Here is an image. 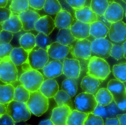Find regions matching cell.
Segmentation results:
<instances>
[{"instance_id":"1","label":"cell","mask_w":126,"mask_h":125,"mask_svg":"<svg viewBox=\"0 0 126 125\" xmlns=\"http://www.w3.org/2000/svg\"><path fill=\"white\" fill-rule=\"evenodd\" d=\"M110 73L109 65L105 60L96 56L91 57L87 66V75L99 80H104Z\"/></svg>"},{"instance_id":"2","label":"cell","mask_w":126,"mask_h":125,"mask_svg":"<svg viewBox=\"0 0 126 125\" xmlns=\"http://www.w3.org/2000/svg\"><path fill=\"white\" fill-rule=\"evenodd\" d=\"M30 110L33 114L40 117L46 113L48 108V99L39 91L30 92L26 103Z\"/></svg>"},{"instance_id":"3","label":"cell","mask_w":126,"mask_h":125,"mask_svg":"<svg viewBox=\"0 0 126 125\" xmlns=\"http://www.w3.org/2000/svg\"><path fill=\"white\" fill-rule=\"evenodd\" d=\"M6 113L15 123L26 122L30 119L31 116V111L26 103L13 100L7 105Z\"/></svg>"},{"instance_id":"4","label":"cell","mask_w":126,"mask_h":125,"mask_svg":"<svg viewBox=\"0 0 126 125\" xmlns=\"http://www.w3.org/2000/svg\"><path fill=\"white\" fill-rule=\"evenodd\" d=\"M20 84L30 92L37 91L44 81L42 74L37 70H32L23 73L19 79Z\"/></svg>"},{"instance_id":"5","label":"cell","mask_w":126,"mask_h":125,"mask_svg":"<svg viewBox=\"0 0 126 125\" xmlns=\"http://www.w3.org/2000/svg\"><path fill=\"white\" fill-rule=\"evenodd\" d=\"M107 89L113 97V100L121 110H126V90L123 82L118 79L111 80L107 85Z\"/></svg>"},{"instance_id":"6","label":"cell","mask_w":126,"mask_h":125,"mask_svg":"<svg viewBox=\"0 0 126 125\" xmlns=\"http://www.w3.org/2000/svg\"><path fill=\"white\" fill-rule=\"evenodd\" d=\"M18 71L17 66L9 57L1 60L0 63V80L6 84H10L17 80Z\"/></svg>"},{"instance_id":"7","label":"cell","mask_w":126,"mask_h":125,"mask_svg":"<svg viewBox=\"0 0 126 125\" xmlns=\"http://www.w3.org/2000/svg\"><path fill=\"white\" fill-rule=\"evenodd\" d=\"M91 44L92 41L87 38L76 39L70 46V51L74 58L89 60L92 57Z\"/></svg>"},{"instance_id":"8","label":"cell","mask_w":126,"mask_h":125,"mask_svg":"<svg viewBox=\"0 0 126 125\" xmlns=\"http://www.w3.org/2000/svg\"><path fill=\"white\" fill-rule=\"evenodd\" d=\"M75 103L76 110L87 114L93 113L98 104L94 94L84 92L77 95Z\"/></svg>"},{"instance_id":"9","label":"cell","mask_w":126,"mask_h":125,"mask_svg":"<svg viewBox=\"0 0 126 125\" xmlns=\"http://www.w3.org/2000/svg\"><path fill=\"white\" fill-rule=\"evenodd\" d=\"M49 56L47 51L39 47L37 49H33L29 53L28 61L32 69H43L48 62Z\"/></svg>"},{"instance_id":"10","label":"cell","mask_w":126,"mask_h":125,"mask_svg":"<svg viewBox=\"0 0 126 125\" xmlns=\"http://www.w3.org/2000/svg\"><path fill=\"white\" fill-rule=\"evenodd\" d=\"M113 44L105 38H96L92 41V56H96L104 59L110 56Z\"/></svg>"},{"instance_id":"11","label":"cell","mask_w":126,"mask_h":125,"mask_svg":"<svg viewBox=\"0 0 126 125\" xmlns=\"http://www.w3.org/2000/svg\"><path fill=\"white\" fill-rule=\"evenodd\" d=\"M63 65V73L67 78L75 79L79 77L81 67L79 60L64 58Z\"/></svg>"},{"instance_id":"12","label":"cell","mask_w":126,"mask_h":125,"mask_svg":"<svg viewBox=\"0 0 126 125\" xmlns=\"http://www.w3.org/2000/svg\"><path fill=\"white\" fill-rule=\"evenodd\" d=\"M123 8L119 3L114 1H110L103 16L110 23L121 20L123 18Z\"/></svg>"},{"instance_id":"13","label":"cell","mask_w":126,"mask_h":125,"mask_svg":"<svg viewBox=\"0 0 126 125\" xmlns=\"http://www.w3.org/2000/svg\"><path fill=\"white\" fill-rule=\"evenodd\" d=\"M24 31L35 30V24L40 18V15L35 11L28 9L18 14Z\"/></svg>"},{"instance_id":"14","label":"cell","mask_w":126,"mask_h":125,"mask_svg":"<svg viewBox=\"0 0 126 125\" xmlns=\"http://www.w3.org/2000/svg\"><path fill=\"white\" fill-rule=\"evenodd\" d=\"M111 40L117 43L123 42L126 39V24L122 20L111 24L109 30Z\"/></svg>"},{"instance_id":"15","label":"cell","mask_w":126,"mask_h":125,"mask_svg":"<svg viewBox=\"0 0 126 125\" xmlns=\"http://www.w3.org/2000/svg\"><path fill=\"white\" fill-rule=\"evenodd\" d=\"M73 35L78 40L86 39L90 36V24L85 23L78 20H73L70 27Z\"/></svg>"},{"instance_id":"16","label":"cell","mask_w":126,"mask_h":125,"mask_svg":"<svg viewBox=\"0 0 126 125\" xmlns=\"http://www.w3.org/2000/svg\"><path fill=\"white\" fill-rule=\"evenodd\" d=\"M68 106L58 107L53 109L51 119L54 125H67V118L72 111Z\"/></svg>"},{"instance_id":"17","label":"cell","mask_w":126,"mask_h":125,"mask_svg":"<svg viewBox=\"0 0 126 125\" xmlns=\"http://www.w3.org/2000/svg\"><path fill=\"white\" fill-rule=\"evenodd\" d=\"M55 27L54 20L51 16L46 15L40 17L37 21L35 24V30L49 35Z\"/></svg>"},{"instance_id":"18","label":"cell","mask_w":126,"mask_h":125,"mask_svg":"<svg viewBox=\"0 0 126 125\" xmlns=\"http://www.w3.org/2000/svg\"><path fill=\"white\" fill-rule=\"evenodd\" d=\"M70 49L69 46H64L56 41L52 43L47 51L49 57L60 60L65 58L69 52Z\"/></svg>"},{"instance_id":"19","label":"cell","mask_w":126,"mask_h":125,"mask_svg":"<svg viewBox=\"0 0 126 125\" xmlns=\"http://www.w3.org/2000/svg\"><path fill=\"white\" fill-rule=\"evenodd\" d=\"M63 63L60 60H55L47 63L43 68L45 77L48 79H54L63 73Z\"/></svg>"},{"instance_id":"20","label":"cell","mask_w":126,"mask_h":125,"mask_svg":"<svg viewBox=\"0 0 126 125\" xmlns=\"http://www.w3.org/2000/svg\"><path fill=\"white\" fill-rule=\"evenodd\" d=\"M75 16L77 20L85 23L91 24L98 21L97 15L89 7L84 6L76 10Z\"/></svg>"},{"instance_id":"21","label":"cell","mask_w":126,"mask_h":125,"mask_svg":"<svg viewBox=\"0 0 126 125\" xmlns=\"http://www.w3.org/2000/svg\"><path fill=\"white\" fill-rule=\"evenodd\" d=\"M59 85L55 80L48 79L44 81L39 90L48 99L54 97L59 91Z\"/></svg>"},{"instance_id":"22","label":"cell","mask_w":126,"mask_h":125,"mask_svg":"<svg viewBox=\"0 0 126 125\" xmlns=\"http://www.w3.org/2000/svg\"><path fill=\"white\" fill-rule=\"evenodd\" d=\"M1 29L9 31L13 33L20 32L23 29V25L18 15H13L10 17L0 25Z\"/></svg>"},{"instance_id":"23","label":"cell","mask_w":126,"mask_h":125,"mask_svg":"<svg viewBox=\"0 0 126 125\" xmlns=\"http://www.w3.org/2000/svg\"><path fill=\"white\" fill-rule=\"evenodd\" d=\"M29 53L21 47H15L10 53L9 58L16 66H19L28 61Z\"/></svg>"},{"instance_id":"24","label":"cell","mask_w":126,"mask_h":125,"mask_svg":"<svg viewBox=\"0 0 126 125\" xmlns=\"http://www.w3.org/2000/svg\"><path fill=\"white\" fill-rule=\"evenodd\" d=\"M73 20L69 12L66 10H62L57 14L55 17V22L56 27L59 29L70 28Z\"/></svg>"},{"instance_id":"25","label":"cell","mask_w":126,"mask_h":125,"mask_svg":"<svg viewBox=\"0 0 126 125\" xmlns=\"http://www.w3.org/2000/svg\"><path fill=\"white\" fill-rule=\"evenodd\" d=\"M109 27L100 21L90 24V34L95 39L105 38L109 32Z\"/></svg>"},{"instance_id":"26","label":"cell","mask_w":126,"mask_h":125,"mask_svg":"<svg viewBox=\"0 0 126 125\" xmlns=\"http://www.w3.org/2000/svg\"><path fill=\"white\" fill-rule=\"evenodd\" d=\"M100 85V80L87 75L82 79L81 87L84 92L94 94Z\"/></svg>"},{"instance_id":"27","label":"cell","mask_w":126,"mask_h":125,"mask_svg":"<svg viewBox=\"0 0 126 125\" xmlns=\"http://www.w3.org/2000/svg\"><path fill=\"white\" fill-rule=\"evenodd\" d=\"M15 88L11 84L0 85V103L6 105L12 101Z\"/></svg>"},{"instance_id":"28","label":"cell","mask_w":126,"mask_h":125,"mask_svg":"<svg viewBox=\"0 0 126 125\" xmlns=\"http://www.w3.org/2000/svg\"><path fill=\"white\" fill-rule=\"evenodd\" d=\"M76 40L70 28L60 29L57 35V41L64 46H70Z\"/></svg>"},{"instance_id":"29","label":"cell","mask_w":126,"mask_h":125,"mask_svg":"<svg viewBox=\"0 0 126 125\" xmlns=\"http://www.w3.org/2000/svg\"><path fill=\"white\" fill-rule=\"evenodd\" d=\"M88 114L84 112L73 110L67 118V125H83L87 118Z\"/></svg>"},{"instance_id":"30","label":"cell","mask_w":126,"mask_h":125,"mask_svg":"<svg viewBox=\"0 0 126 125\" xmlns=\"http://www.w3.org/2000/svg\"><path fill=\"white\" fill-rule=\"evenodd\" d=\"M19 43L21 47L29 52L36 46L35 36L29 32L25 33L20 38Z\"/></svg>"},{"instance_id":"31","label":"cell","mask_w":126,"mask_h":125,"mask_svg":"<svg viewBox=\"0 0 126 125\" xmlns=\"http://www.w3.org/2000/svg\"><path fill=\"white\" fill-rule=\"evenodd\" d=\"M95 97L98 103L103 106L109 105L113 100L110 92L105 88L100 89L96 94Z\"/></svg>"},{"instance_id":"32","label":"cell","mask_w":126,"mask_h":125,"mask_svg":"<svg viewBox=\"0 0 126 125\" xmlns=\"http://www.w3.org/2000/svg\"><path fill=\"white\" fill-rule=\"evenodd\" d=\"M109 4L108 0H92L90 8L97 16H103Z\"/></svg>"},{"instance_id":"33","label":"cell","mask_w":126,"mask_h":125,"mask_svg":"<svg viewBox=\"0 0 126 125\" xmlns=\"http://www.w3.org/2000/svg\"><path fill=\"white\" fill-rule=\"evenodd\" d=\"M30 92L20 84L15 88L13 100L26 103L29 99Z\"/></svg>"},{"instance_id":"34","label":"cell","mask_w":126,"mask_h":125,"mask_svg":"<svg viewBox=\"0 0 126 125\" xmlns=\"http://www.w3.org/2000/svg\"><path fill=\"white\" fill-rule=\"evenodd\" d=\"M58 107L68 106L72 109V102L71 97L63 90L59 91L54 97Z\"/></svg>"},{"instance_id":"35","label":"cell","mask_w":126,"mask_h":125,"mask_svg":"<svg viewBox=\"0 0 126 125\" xmlns=\"http://www.w3.org/2000/svg\"><path fill=\"white\" fill-rule=\"evenodd\" d=\"M62 89L70 97H73L77 93V83L75 79L68 78L64 80L62 83Z\"/></svg>"},{"instance_id":"36","label":"cell","mask_w":126,"mask_h":125,"mask_svg":"<svg viewBox=\"0 0 126 125\" xmlns=\"http://www.w3.org/2000/svg\"><path fill=\"white\" fill-rule=\"evenodd\" d=\"M29 0H12L10 5V10L12 13L18 14L29 9Z\"/></svg>"},{"instance_id":"37","label":"cell","mask_w":126,"mask_h":125,"mask_svg":"<svg viewBox=\"0 0 126 125\" xmlns=\"http://www.w3.org/2000/svg\"><path fill=\"white\" fill-rule=\"evenodd\" d=\"M43 8L46 12L50 15L57 14L62 9L58 0H46Z\"/></svg>"},{"instance_id":"38","label":"cell","mask_w":126,"mask_h":125,"mask_svg":"<svg viewBox=\"0 0 126 125\" xmlns=\"http://www.w3.org/2000/svg\"><path fill=\"white\" fill-rule=\"evenodd\" d=\"M35 42L37 46L46 51L52 43L48 35L41 32H39L35 36Z\"/></svg>"},{"instance_id":"39","label":"cell","mask_w":126,"mask_h":125,"mask_svg":"<svg viewBox=\"0 0 126 125\" xmlns=\"http://www.w3.org/2000/svg\"><path fill=\"white\" fill-rule=\"evenodd\" d=\"M113 74L117 79L123 83L126 82V63L114 65Z\"/></svg>"},{"instance_id":"40","label":"cell","mask_w":126,"mask_h":125,"mask_svg":"<svg viewBox=\"0 0 126 125\" xmlns=\"http://www.w3.org/2000/svg\"><path fill=\"white\" fill-rule=\"evenodd\" d=\"M84 125H104V121L101 117L91 113L88 114Z\"/></svg>"},{"instance_id":"41","label":"cell","mask_w":126,"mask_h":125,"mask_svg":"<svg viewBox=\"0 0 126 125\" xmlns=\"http://www.w3.org/2000/svg\"><path fill=\"white\" fill-rule=\"evenodd\" d=\"M124 51L122 45L113 44L111 49L110 56L117 60L124 58Z\"/></svg>"},{"instance_id":"42","label":"cell","mask_w":126,"mask_h":125,"mask_svg":"<svg viewBox=\"0 0 126 125\" xmlns=\"http://www.w3.org/2000/svg\"><path fill=\"white\" fill-rule=\"evenodd\" d=\"M105 107L107 111L108 117H116L117 114H120L121 110L113 100L109 105Z\"/></svg>"},{"instance_id":"43","label":"cell","mask_w":126,"mask_h":125,"mask_svg":"<svg viewBox=\"0 0 126 125\" xmlns=\"http://www.w3.org/2000/svg\"><path fill=\"white\" fill-rule=\"evenodd\" d=\"M13 48L10 43L0 44V59L3 60L9 57Z\"/></svg>"},{"instance_id":"44","label":"cell","mask_w":126,"mask_h":125,"mask_svg":"<svg viewBox=\"0 0 126 125\" xmlns=\"http://www.w3.org/2000/svg\"><path fill=\"white\" fill-rule=\"evenodd\" d=\"M13 37L12 32L7 30H1L0 31V44L10 43Z\"/></svg>"},{"instance_id":"45","label":"cell","mask_w":126,"mask_h":125,"mask_svg":"<svg viewBox=\"0 0 126 125\" xmlns=\"http://www.w3.org/2000/svg\"><path fill=\"white\" fill-rule=\"evenodd\" d=\"M12 12L6 7H0V25L8 20L12 15Z\"/></svg>"},{"instance_id":"46","label":"cell","mask_w":126,"mask_h":125,"mask_svg":"<svg viewBox=\"0 0 126 125\" xmlns=\"http://www.w3.org/2000/svg\"><path fill=\"white\" fill-rule=\"evenodd\" d=\"M86 0H66V2L74 9L78 10L84 7Z\"/></svg>"},{"instance_id":"47","label":"cell","mask_w":126,"mask_h":125,"mask_svg":"<svg viewBox=\"0 0 126 125\" xmlns=\"http://www.w3.org/2000/svg\"><path fill=\"white\" fill-rule=\"evenodd\" d=\"M93 113L95 115L101 117L103 118L108 117L106 107L101 105L99 103H98Z\"/></svg>"},{"instance_id":"48","label":"cell","mask_w":126,"mask_h":125,"mask_svg":"<svg viewBox=\"0 0 126 125\" xmlns=\"http://www.w3.org/2000/svg\"><path fill=\"white\" fill-rule=\"evenodd\" d=\"M15 125V122L12 118L6 113L0 115V125Z\"/></svg>"},{"instance_id":"49","label":"cell","mask_w":126,"mask_h":125,"mask_svg":"<svg viewBox=\"0 0 126 125\" xmlns=\"http://www.w3.org/2000/svg\"><path fill=\"white\" fill-rule=\"evenodd\" d=\"M46 0H29V5L35 9L40 10L44 7Z\"/></svg>"},{"instance_id":"50","label":"cell","mask_w":126,"mask_h":125,"mask_svg":"<svg viewBox=\"0 0 126 125\" xmlns=\"http://www.w3.org/2000/svg\"><path fill=\"white\" fill-rule=\"evenodd\" d=\"M104 125H120V121L118 118L115 117H107L106 118Z\"/></svg>"},{"instance_id":"51","label":"cell","mask_w":126,"mask_h":125,"mask_svg":"<svg viewBox=\"0 0 126 125\" xmlns=\"http://www.w3.org/2000/svg\"><path fill=\"white\" fill-rule=\"evenodd\" d=\"M116 117L118 118L120 125H126V114H117Z\"/></svg>"},{"instance_id":"52","label":"cell","mask_w":126,"mask_h":125,"mask_svg":"<svg viewBox=\"0 0 126 125\" xmlns=\"http://www.w3.org/2000/svg\"><path fill=\"white\" fill-rule=\"evenodd\" d=\"M6 113V107L5 105L0 103V115Z\"/></svg>"},{"instance_id":"53","label":"cell","mask_w":126,"mask_h":125,"mask_svg":"<svg viewBox=\"0 0 126 125\" xmlns=\"http://www.w3.org/2000/svg\"><path fill=\"white\" fill-rule=\"evenodd\" d=\"M39 125H53L54 123L51 119L47 120H44L41 121L39 123Z\"/></svg>"},{"instance_id":"54","label":"cell","mask_w":126,"mask_h":125,"mask_svg":"<svg viewBox=\"0 0 126 125\" xmlns=\"http://www.w3.org/2000/svg\"><path fill=\"white\" fill-rule=\"evenodd\" d=\"M8 1V0H0V7H6Z\"/></svg>"},{"instance_id":"55","label":"cell","mask_w":126,"mask_h":125,"mask_svg":"<svg viewBox=\"0 0 126 125\" xmlns=\"http://www.w3.org/2000/svg\"><path fill=\"white\" fill-rule=\"evenodd\" d=\"M122 46L123 47L124 51V58L126 60V41L123 44Z\"/></svg>"},{"instance_id":"56","label":"cell","mask_w":126,"mask_h":125,"mask_svg":"<svg viewBox=\"0 0 126 125\" xmlns=\"http://www.w3.org/2000/svg\"><path fill=\"white\" fill-rule=\"evenodd\" d=\"M123 0V1H124V2L126 3V0Z\"/></svg>"},{"instance_id":"57","label":"cell","mask_w":126,"mask_h":125,"mask_svg":"<svg viewBox=\"0 0 126 125\" xmlns=\"http://www.w3.org/2000/svg\"><path fill=\"white\" fill-rule=\"evenodd\" d=\"M1 59H0V63L1 61Z\"/></svg>"},{"instance_id":"58","label":"cell","mask_w":126,"mask_h":125,"mask_svg":"<svg viewBox=\"0 0 126 125\" xmlns=\"http://www.w3.org/2000/svg\"><path fill=\"white\" fill-rule=\"evenodd\" d=\"M9 0L11 1H12V0ZM8 1H9V0H8Z\"/></svg>"},{"instance_id":"59","label":"cell","mask_w":126,"mask_h":125,"mask_svg":"<svg viewBox=\"0 0 126 125\" xmlns=\"http://www.w3.org/2000/svg\"></svg>"},{"instance_id":"60","label":"cell","mask_w":126,"mask_h":125,"mask_svg":"<svg viewBox=\"0 0 126 125\" xmlns=\"http://www.w3.org/2000/svg\"></svg>"},{"instance_id":"61","label":"cell","mask_w":126,"mask_h":125,"mask_svg":"<svg viewBox=\"0 0 126 125\" xmlns=\"http://www.w3.org/2000/svg\"></svg>"}]
</instances>
